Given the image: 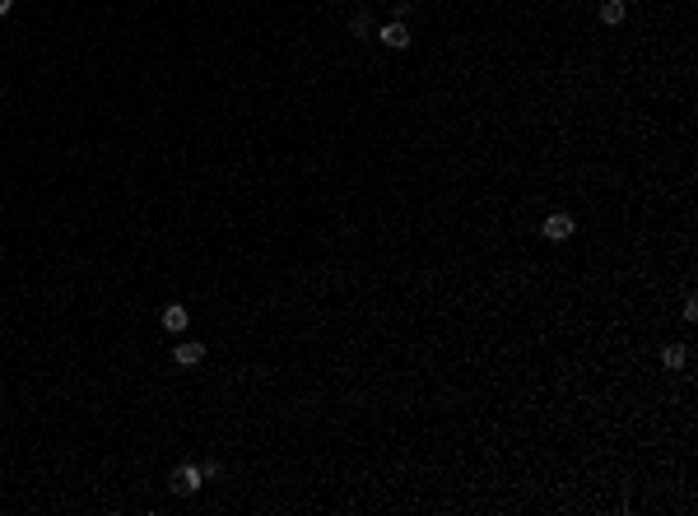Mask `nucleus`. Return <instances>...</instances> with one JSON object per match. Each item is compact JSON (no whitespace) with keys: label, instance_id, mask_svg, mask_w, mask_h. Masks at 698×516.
I'll return each instance as SVG.
<instances>
[{"label":"nucleus","instance_id":"nucleus-1","mask_svg":"<svg viewBox=\"0 0 698 516\" xmlns=\"http://www.w3.org/2000/svg\"><path fill=\"white\" fill-rule=\"evenodd\" d=\"M168 488H173L178 497H191V493L205 488V475H200V465H178L173 475H168Z\"/></svg>","mask_w":698,"mask_h":516},{"label":"nucleus","instance_id":"nucleus-2","mask_svg":"<svg viewBox=\"0 0 698 516\" xmlns=\"http://www.w3.org/2000/svg\"><path fill=\"white\" fill-rule=\"evenodd\" d=\"M540 233L550 237V242H568V237L578 233V219H573V215H563V210H559V215H550V219L540 224Z\"/></svg>","mask_w":698,"mask_h":516},{"label":"nucleus","instance_id":"nucleus-3","mask_svg":"<svg viewBox=\"0 0 698 516\" xmlns=\"http://www.w3.org/2000/svg\"><path fill=\"white\" fill-rule=\"evenodd\" d=\"M382 47H391V51H405L410 47V29H405V19H391V24H382Z\"/></svg>","mask_w":698,"mask_h":516},{"label":"nucleus","instance_id":"nucleus-4","mask_svg":"<svg viewBox=\"0 0 698 516\" xmlns=\"http://www.w3.org/2000/svg\"><path fill=\"white\" fill-rule=\"evenodd\" d=\"M173 363H178V368H196V363H205V344H200V340H182L178 349H173Z\"/></svg>","mask_w":698,"mask_h":516},{"label":"nucleus","instance_id":"nucleus-5","mask_svg":"<svg viewBox=\"0 0 698 516\" xmlns=\"http://www.w3.org/2000/svg\"><path fill=\"white\" fill-rule=\"evenodd\" d=\"M158 321H163V331L182 335V331H187V307H182V302H168V307H163V316H158Z\"/></svg>","mask_w":698,"mask_h":516},{"label":"nucleus","instance_id":"nucleus-6","mask_svg":"<svg viewBox=\"0 0 698 516\" xmlns=\"http://www.w3.org/2000/svg\"><path fill=\"white\" fill-rule=\"evenodd\" d=\"M661 363H666L670 372L684 368V363H689V349H684V344H666V349H661Z\"/></svg>","mask_w":698,"mask_h":516},{"label":"nucleus","instance_id":"nucleus-7","mask_svg":"<svg viewBox=\"0 0 698 516\" xmlns=\"http://www.w3.org/2000/svg\"><path fill=\"white\" fill-rule=\"evenodd\" d=\"M624 14H629L624 0H605V5H600V24H624Z\"/></svg>","mask_w":698,"mask_h":516},{"label":"nucleus","instance_id":"nucleus-8","mask_svg":"<svg viewBox=\"0 0 698 516\" xmlns=\"http://www.w3.org/2000/svg\"><path fill=\"white\" fill-rule=\"evenodd\" d=\"M349 33H354V38H364V33H368V19H364V14H359V19H349Z\"/></svg>","mask_w":698,"mask_h":516},{"label":"nucleus","instance_id":"nucleus-9","mask_svg":"<svg viewBox=\"0 0 698 516\" xmlns=\"http://www.w3.org/2000/svg\"><path fill=\"white\" fill-rule=\"evenodd\" d=\"M10 10H14V0H0V19H5Z\"/></svg>","mask_w":698,"mask_h":516}]
</instances>
